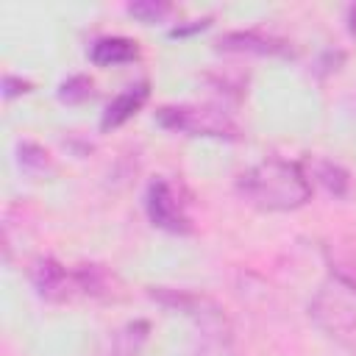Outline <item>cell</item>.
I'll list each match as a JSON object with an SVG mask.
<instances>
[{
  "label": "cell",
  "mask_w": 356,
  "mask_h": 356,
  "mask_svg": "<svg viewBox=\"0 0 356 356\" xmlns=\"http://www.w3.org/2000/svg\"><path fill=\"white\" fill-rule=\"evenodd\" d=\"M309 317L334 342L356 353V292L339 286L337 281L320 286L309 303Z\"/></svg>",
  "instance_id": "cell-2"
},
{
  "label": "cell",
  "mask_w": 356,
  "mask_h": 356,
  "mask_svg": "<svg viewBox=\"0 0 356 356\" xmlns=\"http://www.w3.org/2000/svg\"><path fill=\"white\" fill-rule=\"evenodd\" d=\"M147 295H150L156 303H161V306H167V309H172V312H181V314L192 317L206 334L228 337L225 314H222V309H220L214 300H209V298H203V295H197V292L167 289V286H153Z\"/></svg>",
  "instance_id": "cell-5"
},
{
  "label": "cell",
  "mask_w": 356,
  "mask_h": 356,
  "mask_svg": "<svg viewBox=\"0 0 356 356\" xmlns=\"http://www.w3.org/2000/svg\"><path fill=\"white\" fill-rule=\"evenodd\" d=\"M159 125L186 136H211V139H239V125L214 106H164L159 108Z\"/></svg>",
  "instance_id": "cell-3"
},
{
  "label": "cell",
  "mask_w": 356,
  "mask_h": 356,
  "mask_svg": "<svg viewBox=\"0 0 356 356\" xmlns=\"http://www.w3.org/2000/svg\"><path fill=\"white\" fill-rule=\"evenodd\" d=\"M31 284L36 289L39 298L44 300H70L72 295H78V281H75V270H67L64 264H58L53 256H39L31 267Z\"/></svg>",
  "instance_id": "cell-6"
},
{
  "label": "cell",
  "mask_w": 356,
  "mask_h": 356,
  "mask_svg": "<svg viewBox=\"0 0 356 356\" xmlns=\"http://www.w3.org/2000/svg\"><path fill=\"white\" fill-rule=\"evenodd\" d=\"M239 195L261 211H295L312 200L309 172L289 159L270 156L236 178Z\"/></svg>",
  "instance_id": "cell-1"
},
{
  "label": "cell",
  "mask_w": 356,
  "mask_h": 356,
  "mask_svg": "<svg viewBox=\"0 0 356 356\" xmlns=\"http://www.w3.org/2000/svg\"><path fill=\"white\" fill-rule=\"evenodd\" d=\"M345 22H348V31H350V36H356V3L348 8V19H345Z\"/></svg>",
  "instance_id": "cell-19"
},
{
  "label": "cell",
  "mask_w": 356,
  "mask_h": 356,
  "mask_svg": "<svg viewBox=\"0 0 356 356\" xmlns=\"http://www.w3.org/2000/svg\"><path fill=\"white\" fill-rule=\"evenodd\" d=\"M203 28H209V17L206 19H192V25H186V28H172L170 31V36H186V33H195V31H203Z\"/></svg>",
  "instance_id": "cell-18"
},
{
  "label": "cell",
  "mask_w": 356,
  "mask_h": 356,
  "mask_svg": "<svg viewBox=\"0 0 356 356\" xmlns=\"http://www.w3.org/2000/svg\"><path fill=\"white\" fill-rule=\"evenodd\" d=\"M220 50L228 53H256V56H289V44L284 39L267 36L261 31H231L217 39Z\"/></svg>",
  "instance_id": "cell-7"
},
{
  "label": "cell",
  "mask_w": 356,
  "mask_h": 356,
  "mask_svg": "<svg viewBox=\"0 0 356 356\" xmlns=\"http://www.w3.org/2000/svg\"><path fill=\"white\" fill-rule=\"evenodd\" d=\"M89 58L97 67H117L139 58V47L128 36H100L89 47Z\"/></svg>",
  "instance_id": "cell-10"
},
{
  "label": "cell",
  "mask_w": 356,
  "mask_h": 356,
  "mask_svg": "<svg viewBox=\"0 0 356 356\" xmlns=\"http://www.w3.org/2000/svg\"><path fill=\"white\" fill-rule=\"evenodd\" d=\"M92 95H95V83H92L89 75H70V78L58 86V100L67 103V106L86 103Z\"/></svg>",
  "instance_id": "cell-13"
},
{
  "label": "cell",
  "mask_w": 356,
  "mask_h": 356,
  "mask_svg": "<svg viewBox=\"0 0 356 356\" xmlns=\"http://www.w3.org/2000/svg\"><path fill=\"white\" fill-rule=\"evenodd\" d=\"M75 281H78V292L81 295H92V298H111L114 286H117V275L103 264H81V267H75Z\"/></svg>",
  "instance_id": "cell-11"
},
{
  "label": "cell",
  "mask_w": 356,
  "mask_h": 356,
  "mask_svg": "<svg viewBox=\"0 0 356 356\" xmlns=\"http://www.w3.org/2000/svg\"><path fill=\"white\" fill-rule=\"evenodd\" d=\"M150 97V83L147 81H139V83H131L128 89H122L117 97H111V103L106 106L103 117H100V128L108 131V128H120L125 125Z\"/></svg>",
  "instance_id": "cell-8"
},
{
  "label": "cell",
  "mask_w": 356,
  "mask_h": 356,
  "mask_svg": "<svg viewBox=\"0 0 356 356\" xmlns=\"http://www.w3.org/2000/svg\"><path fill=\"white\" fill-rule=\"evenodd\" d=\"M25 92H31V81H22V78H17V75H6L3 78V95L11 100V97H17V95H25Z\"/></svg>",
  "instance_id": "cell-17"
},
{
  "label": "cell",
  "mask_w": 356,
  "mask_h": 356,
  "mask_svg": "<svg viewBox=\"0 0 356 356\" xmlns=\"http://www.w3.org/2000/svg\"><path fill=\"white\" fill-rule=\"evenodd\" d=\"M19 164H22V170H44L47 153L33 142H22L19 145Z\"/></svg>",
  "instance_id": "cell-16"
},
{
  "label": "cell",
  "mask_w": 356,
  "mask_h": 356,
  "mask_svg": "<svg viewBox=\"0 0 356 356\" xmlns=\"http://www.w3.org/2000/svg\"><path fill=\"white\" fill-rule=\"evenodd\" d=\"M172 11L170 3H161V0H136V3H128V14L145 25H153V22H161L167 14Z\"/></svg>",
  "instance_id": "cell-15"
},
{
  "label": "cell",
  "mask_w": 356,
  "mask_h": 356,
  "mask_svg": "<svg viewBox=\"0 0 356 356\" xmlns=\"http://www.w3.org/2000/svg\"><path fill=\"white\" fill-rule=\"evenodd\" d=\"M147 339V323H131L114 339V356H136L142 342Z\"/></svg>",
  "instance_id": "cell-14"
},
{
  "label": "cell",
  "mask_w": 356,
  "mask_h": 356,
  "mask_svg": "<svg viewBox=\"0 0 356 356\" xmlns=\"http://www.w3.org/2000/svg\"><path fill=\"white\" fill-rule=\"evenodd\" d=\"M323 259H325V267L331 273V278L356 292V242H345V239H334V242H325L323 245Z\"/></svg>",
  "instance_id": "cell-9"
},
{
  "label": "cell",
  "mask_w": 356,
  "mask_h": 356,
  "mask_svg": "<svg viewBox=\"0 0 356 356\" xmlns=\"http://www.w3.org/2000/svg\"><path fill=\"white\" fill-rule=\"evenodd\" d=\"M145 211H147V220L161 231H170V234H189L192 231L189 200H186L184 189L170 178H156L147 184Z\"/></svg>",
  "instance_id": "cell-4"
},
{
  "label": "cell",
  "mask_w": 356,
  "mask_h": 356,
  "mask_svg": "<svg viewBox=\"0 0 356 356\" xmlns=\"http://www.w3.org/2000/svg\"><path fill=\"white\" fill-rule=\"evenodd\" d=\"M309 178L317 181L328 195L334 197H345L350 192V175L345 167L328 161V159H314L312 167H309Z\"/></svg>",
  "instance_id": "cell-12"
}]
</instances>
